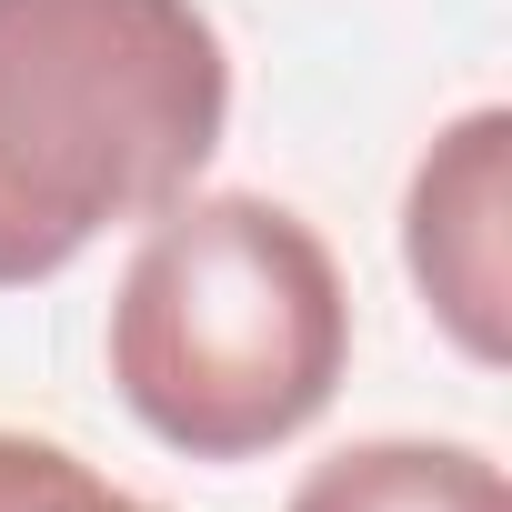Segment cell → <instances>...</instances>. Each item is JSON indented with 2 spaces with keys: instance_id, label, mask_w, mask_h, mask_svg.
<instances>
[{
  "instance_id": "cell-4",
  "label": "cell",
  "mask_w": 512,
  "mask_h": 512,
  "mask_svg": "<svg viewBox=\"0 0 512 512\" xmlns=\"http://www.w3.org/2000/svg\"><path fill=\"white\" fill-rule=\"evenodd\" d=\"M292 512H512V482L472 442H352L302 472Z\"/></svg>"
},
{
  "instance_id": "cell-2",
  "label": "cell",
  "mask_w": 512,
  "mask_h": 512,
  "mask_svg": "<svg viewBox=\"0 0 512 512\" xmlns=\"http://www.w3.org/2000/svg\"><path fill=\"white\" fill-rule=\"evenodd\" d=\"M352 292L332 241L262 191H181L111 292V382L191 462H251L332 412Z\"/></svg>"
},
{
  "instance_id": "cell-3",
  "label": "cell",
  "mask_w": 512,
  "mask_h": 512,
  "mask_svg": "<svg viewBox=\"0 0 512 512\" xmlns=\"http://www.w3.org/2000/svg\"><path fill=\"white\" fill-rule=\"evenodd\" d=\"M502 151H512V111H462L402 201V262L432 302V322L492 372L502 362Z\"/></svg>"
},
{
  "instance_id": "cell-5",
  "label": "cell",
  "mask_w": 512,
  "mask_h": 512,
  "mask_svg": "<svg viewBox=\"0 0 512 512\" xmlns=\"http://www.w3.org/2000/svg\"><path fill=\"white\" fill-rule=\"evenodd\" d=\"M0 512H161V502L101 482L81 452H61L41 432H0Z\"/></svg>"
},
{
  "instance_id": "cell-1",
  "label": "cell",
  "mask_w": 512,
  "mask_h": 512,
  "mask_svg": "<svg viewBox=\"0 0 512 512\" xmlns=\"http://www.w3.org/2000/svg\"><path fill=\"white\" fill-rule=\"evenodd\" d=\"M231 121L201 0H0V292L161 221Z\"/></svg>"
}]
</instances>
